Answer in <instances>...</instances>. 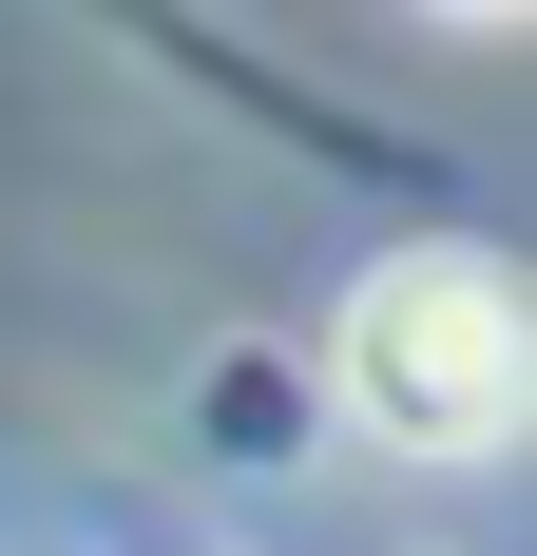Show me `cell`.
I'll return each instance as SVG.
<instances>
[{"label": "cell", "mask_w": 537, "mask_h": 556, "mask_svg": "<svg viewBox=\"0 0 537 556\" xmlns=\"http://www.w3.org/2000/svg\"><path fill=\"white\" fill-rule=\"evenodd\" d=\"M326 384H346V422H365L384 460H499L519 442V269L499 250H384L365 288H346V327H326Z\"/></svg>", "instance_id": "6da1fadb"}]
</instances>
